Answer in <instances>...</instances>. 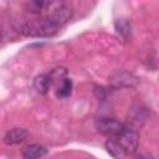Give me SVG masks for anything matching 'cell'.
<instances>
[{"label":"cell","instance_id":"cell-9","mask_svg":"<svg viewBox=\"0 0 159 159\" xmlns=\"http://www.w3.org/2000/svg\"><path fill=\"white\" fill-rule=\"evenodd\" d=\"M34 87L40 94H46L51 88V80L48 73H41L35 77L34 80Z\"/></svg>","mask_w":159,"mask_h":159},{"label":"cell","instance_id":"cell-14","mask_svg":"<svg viewBox=\"0 0 159 159\" xmlns=\"http://www.w3.org/2000/svg\"><path fill=\"white\" fill-rule=\"evenodd\" d=\"M2 40V31H1V29H0V41Z\"/></svg>","mask_w":159,"mask_h":159},{"label":"cell","instance_id":"cell-7","mask_svg":"<svg viewBox=\"0 0 159 159\" xmlns=\"http://www.w3.org/2000/svg\"><path fill=\"white\" fill-rule=\"evenodd\" d=\"M47 149L40 144H30L22 149V159H41L46 155Z\"/></svg>","mask_w":159,"mask_h":159},{"label":"cell","instance_id":"cell-3","mask_svg":"<svg viewBox=\"0 0 159 159\" xmlns=\"http://www.w3.org/2000/svg\"><path fill=\"white\" fill-rule=\"evenodd\" d=\"M96 128L101 134L113 139V138H117L122 133L125 125L114 118H99L96 122Z\"/></svg>","mask_w":159,"mask_h":159},{"label":"cell","instance_id":"cell-1","mask_svg":"<svg viewBox=\"0 0 159 159\" xmlns=\"http://www.w3.org/2000/svg\"><path fill=\"white\" fill-rule=\"evenodd\" d=\"M43 10L46 11V20L61 27L72 17V9L62 1H47L45 2Z\"/></svg>","mask_w":159,"mask_h":159},{"label":"cell","instance_id":"cell-6","mask_svg":"<svg viewBox=\"0 0 159 159\" xmlns=\"http://www.w3.org/2000/svg\"><path fill=\"white\" fill-rule=\"evenodd\" d=\"M116 86H122V87H135L138 84V78L129 73V72H117L114 76H113V80Z\"/></svg>","mask_w":159,"mask_h":159},{"label":"cell","instance_id":"cell-13","mask_svg":"<svg viewBox=\"0 0 159 159\" xmlns=\"http://www.w3.org/2000/svg\"><path fill=\"white\" fill-rule=\"evenodd\" d=\"M137 159H154V158L149 154H140V155L137 157Z\"/></svg>","mask_w":159,"mask_h":159},{"label":"cell","instance_id":"cell-8","mask_svg":"<svg viewBox=\"0 0 159 159\" xmlns=\"http://www.w3.org/2000/svg\"><path fill=\"white\" fill-rule=\"evenodd\" d=\"M104 148H106V150L108 152V154L112 155L114 159H124L125 155H127L125 150L122 148V145H120L116 139L109 138V139L104 143Z\"/></svg>","mask_w":159,"mask_h":159},{"label":"cell","instance_id":"cell-10","mask_svg":"<svg viewBox=\"0 0 159 159\" xmlns=\"http://www.w3.org/2000/svg\"><path fill=\"white\" fill-rule=\"evenodd\" d=\"M71 93H72V81L67 77L56 87V96L57 98L65 99V98H68Z\"/></svg>","mask_w":159,"mask_h":159},{"label":"cell","instance_id":"cell-11","mask_svg":"<svg viewBox=\"0 0 159 159\" xmlns=\"http://www.w3.org/2000/svg\"><path fill=\"white\" fill-rule=\"evenodd\" d=\"M114 27H116V31L119 36H122L124 40H127L129 36H130V22L125 19H119L114 22Z\"/></svg>","mask_w":159,"mask_h":159},{"label":"cell","instance_id":"cell-5","mask_svg":"<svg viewBox=\"0 0 159 159\" xmlns=\"http://www.w3.org/2000/svg\"><path fill=\"white\" fill-rule=\"evenodd\" d=\"M30 133L24 128H14L4 135V143L6 145H16L24 143L29 138Z\"/></svg>","mask_w":159,"mask_h":159},{"label":"cell","instance_id":"cell-2","mask_svg":"<svg viewBox=\"0 0 159 159\" xmlns=\"http://www.w3.org/2000/svg\"><path fill=\"white\" fill-rule=\"evenodd\" d=\"M57 31L58 27L46 19L26 22L21 27V34L30 37H51Z\"/></svg>","mask_w":159,"mask_h":159},{"label":"cell","instance_id":"cell-12","mask_svg":"<svg viewBox=\"0 0 159 159\" xmlns=\"http://www.w3.org/2000/svg\"><path fill=\"white\" fill-rule=\"evenodd\" d=\"M43 6H45V1H30L27 4L29 11L32 14H40L43 10Z\"/></svg>","mask_w":159,"mask_h":159},{"label":"cell","instance_id":"cell-4","mask_svg":"<svg viewBox=\"0 0 159 159\" xmlns=\"http://www.w3.org/2000/svg\"><path fill=\"white\" fill-rule=\"evenodd\" d=\"M116 139L122 148L125 150V153H133L135 152V149L138 148V144H139V134L135 129L133 128H128L125 127L122 133L117 137V138H113Z\"/></svg>","mask_w":159,"mask_h":159}]
</instances>
